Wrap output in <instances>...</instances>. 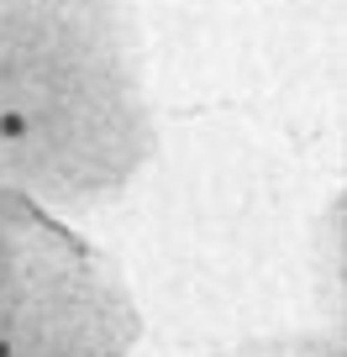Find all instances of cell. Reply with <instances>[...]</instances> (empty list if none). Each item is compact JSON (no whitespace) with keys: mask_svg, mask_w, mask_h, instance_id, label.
Instances as JSON below:
<instances>
[{"mask_svg":"<svg viewBox=\"0 0 347 357\" xmlns=\"http://www.w3.org/2000/svg\"><path fill=\"white\" fill-rule=\"evenodd\" d=\"M0 357H16V352H11V342H0Z\"/></svg>","mask_w":347,"mask_h":357,"instance_id":"6da1fadb","label":"cell"}]
</instances>
